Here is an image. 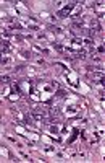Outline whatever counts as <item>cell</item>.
<instances>
[{"instance_id": "cell-1", "label": "cell", "mask_w": 105, "mask_h": 163, "mask_svg": "<svg viewBox=\"0 0 105 163\" xmlns=\"http://www.w3.org/2000/svg\"><path fill=\"white\" fill-rule=\"evenodd\" d=\"M73 7H74V5H73V3H70V5H68L66 8H63V10H61V11H60V13H58V15H60L61 18H63V16H66V15L70 13L71 10H73Z\"/></svg>"}, {"instance_id": "cell-3", "label": "cell", "mask_w": 105, "mask_h": 163, "mask_svg": "<svg viewBox=\"0 0 105 163\" xmlns=\"http://www.w3.org/2000/svg\"><path fill=\"white\" fill-rule=\"evenodd\" d=\"M57 96H58V98H63V96H66V91H63V90L57 91Z\"/></svg>"}, {"instance_id": "cell-2", "label": "cell", "mask_w": 105, "mask_h": 163, "mask_svg": "<svg viewBox=\"0 0 105 163\" xmlns=\"http://www.w3.org/2000/svg\"><path fill=\"white\" fill-rule=\"evenodd\" d=\"M21 55H23L24 59H29V57H31V52H29V51H23V52H21Z\"/></svg>"}]
</instances>
